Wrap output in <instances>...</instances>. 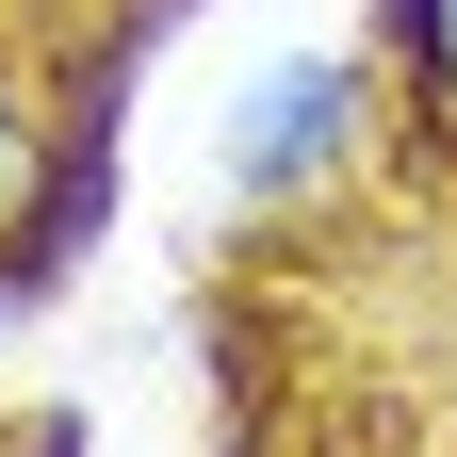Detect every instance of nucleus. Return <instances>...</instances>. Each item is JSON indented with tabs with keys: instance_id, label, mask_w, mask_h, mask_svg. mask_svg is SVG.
I'll return each instance as SVG.
<instances>
[{
	"instance_id": "nucleus-1",
	"label": "nucleus",
	"mask_w": 457,
	"mask_h": 457,
	"mask_svg": "<svg viewBox=\"0 0 457 457\" xmlns=\"http://www.w3.org/2000/svg\"><path fill=\"white\" fill-rule=\"evenodd\" d=\"M343 147H360V66H262V98L228 114V180L245 196H295Z\"/></svg>"
},
{
	"instance_id": "nucleus-2",
	"label": "nucleus",
	"mask_w": 457,
	"mask_h": 457,
	"mask_svg": "<svg viewBox=\"0 0 457 457\" xmlns=\"http://www.w3.org/2000/svg\"><path fill=\"white\" fill-rule=\"evenodd\" d=\"M33 196H49V147H33V114L0 98V245H17V228H33Z\"/></svg>"
},
{
	"instance_id": "nucleus-3",
	"label": "nucleus",
	"mask_w": 457,
	"mask_h": 457,
	"mask_svg": "<svg viewBox=\"0 0 457 457\" xmlns=\"http://www.w3.org/2000/svg\"><path fill=\"white\" fill-rule=\"evenodd\" d=\"M409 66H425V82L457 98V0H409Z\"/></svg>"
}]
</instances>
